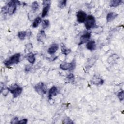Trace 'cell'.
Masks as SVG:
<instances>
[{
  "instance_id": "obj_1",
  "label": "cell",
  "mask_w": 124,
  "mask_h": 124,
  "mask_svg": "<svg viewBox=\"0 0 124 124\" xmlns=\"http://www.w3.org/2000/svg\"><path fill=\"white\" fill-rule=\"evenodd\" d=\"M8 89L11 94H13L14 98H16L20 96L22 91V88L17 84L12 85L8 88Z\"/></svg>"
},
{
  "instance_id": "obj_2",
  "label": "cell",
  "mask_w": 124,
  "mask_h": 124,
  "mask_svg": "<svg viewBox=\"0 0 124 124\" xmlns=\"http://www.w3.org/2000/svg\"><path fill=\"white\" fill-rule=\"evenodd\" d=\"M20 57V53H16L10 57L8 60L5 62V64L6 66H9L18 63Z\"/></svg>"
},
{
  "instance_id": "obj_3",
  "label": "cell",
  "mask_w": 124,
  "mask_h": 124,
  "mask_svg": "<svg viewBox=\"0 0 124 124\" xmlns=\"http://www.w3.org/2000/svg\"><path fill=\"white\" fill-rule=\"evenodd\" d=\"M85 22V26L87 30H90L95 26L96 21L94 17L92 15H89L87 17Z\"/></svg>"
},
{
  "instance_id": "obj_4",
  "label": "cell",
  "mask_w": 124,
  "mask_h": 124,
  "mask_svg": "<svg viewBox=\"0 0 124 124\" xmlns=\"http://www.w3.org/2000/svg\"><path fill=\"white\" fill-rule=\"evenodd\" d=\"M35 89L39 95H44L47 93V87L43 83H39L35 86Z\"/></svg>"
},
{
  "instance_id": "obj_5",
  "label": "cell",
  "mask_w": 124,
  "mask_h": 124,
  "mask_svg": "<svg viewBox=\"0 0 124 124\" xmlns=\"http://www.w3.org/2000/svg\"><path fill=\"white\" fill-rule=\"evenodd\" d=\"M76 66V63L75 61H73L71 63L64 62L60 64V68L63 70H72L74 69Z\"/></svg>"
},
{
  "instance_id": "obj_6",
  "label": "cell",
  "mask_w": 124,
  "mask_h": 124,
  "mask_svg": "<svg viewBox=\"0 0 124 124\" xmlns=\"http://www.w3.org/2000/svg\"><path fill=\"white\" fill-rule=\"evenodd\" d=\"M18 1H10L8 4L7 7V12L10 15H12L14 14L16 11L17 9V3H18Z\"/></svg>"
},
{
  "instance_id": "obj_7",
  "label": "cell",
  "mask_w": 124,
  "mask_h": 124,
  "mask_svg": "<svg viewBox=\"0 0 124 124\" xmlns=\"http://www.w3.org/2000/svg\"><path fill=\"white\" fill-rule=\"evenodd\" d=\"M43 5H44V7H43V9L42 10V17L44 18L47 15V14L48 13V11L50 8L51 1H43Z\"/></svg>"
},
{
  "instance_id": "obj_8",
  "label": "cell",
  "mask_w": 124,
  "mask_h": 124,
  "mask_svg": "<svg viewBox=\"0 0 124 124\" xmlns=\"http://www.w3.org/2000/svg\"><path fill=\"white\" fill-rule=\"evenodd\" d=\"M87 18V14L84 11L80 10L78 11L77 14V21L80 23H83L85 21Z\"/></svg>"
},
{
  "instance_id": "obj_9",
  "label": "cell",
  "mask_w": 124,
  "mask_h": 124,
  "mask_svg": "<svg viewBox=\"0 0 124 124\" xmlns=\"http://www.w3.org/2000/svg\"><path fill=\"white\" fill-rule=\"evenodd\" d=\"M90 37H91V33L90 32H86V33H84L81 37L80 45L89 42Z\"/></svg>"
},
{
  "instance_id": "obj_10",
  "label": "cell",
  "mask_w": 124,
  "mask_h": 124,
  "mask_svg": "<svg viewBox=\"0 0 124 124\" xmlns=\"http://www.w3.org/2000/svg\"><path fill=\"white\" fill-rule=\"evenodd\" d=\"M58 94V90L55 86H52L49 90V98L51 99L53 96H56Z\"/></svg>"
},
{
  "instance_id": "obj_11",
  "label": "cell",
  "mask_w": 124,
  "mask_h": 124,
  "mask_svg": "<svg viewBox=\"0 0 124 124\" xmlns=\"http://www.w3.org/2000/svg\"><path fill=\"white\" fill-rule=\"evenodd\" d=\"M59 49V46L57 44H52L49 48L48 52L50 54H52L55 53Z\"/></svg>"
},
{
  "instance_id": "obj_12",
  "label": "cell",
  "mask_w": 124,
  "mask_h": 124,
  "mask_svg": "<svg viewBox=\"0 0 124 124\" xmlns=\"http://www.w3.org/2000/svg\"><path fill=\"white\" fill-rule=\"evenodd\" d=\"M46 37L45 32L43 30H41L37 35V40L39 42H42Z\"/></svg>"
},
{
  "instance_id": "obj_13",
  "label": "cell",
  "mask_w": 124,
  "mask_h": 124,
  "mask_svg": "<svg viewBox=\"0 0 124 124\" xmlns=\"http://www.w3.org/2000/svg\"><path fill=\"white\" fill-rule=\"evenodd\" d=\"M117 16V14L115 12H110L107 16V20L108 22H110L114 20Z\"/></svg>"
},
{
  "instance_id": "obj_14",
  "label": "cell",
  "mask_w": 124,
  "mask_h": 124,
  "mask_svg": "<svg viewBox=\"0 0 124 124\" xmlns=\"http://www.w3.org/2000/svg\"><path fill=\"white\" fill-rule=\"evenodd\" d=\"M96 43L94 41H90L88 42L87 45H86V48L88 50L90 51H93L94 50L96 49Z\"/></svg>"
},
{
  "instance_id": "obj_15",
  "label": "cell",
  "mask_w": 124,
  "mask_h": 124,
  "mask_svg": "<svg viewBox=\"0 0 124 124\" xmlns=\"http://www.w3.org/2000/svg\"><path fill=\"white\" fill-rule=\"evenodd\" d=\"M92 83L96 85H102L104 83V81L99 78L97 77H94L93 78V81H92Z\"/></svg>"
},
{
  "instance_id": "obj_16",
  "label": "cell",
  "mask_w": 124,
  "mask_h": 124,
  "mask_svg": "<svg viewBox=\"0 0 124 124\" xmlns=\"http://www.w3.org/2000/svg\"><path fill=\"white\" fill-rule=\"evenodd\" d=\"M122 1L121 0H114L111 1L110 3V7H117L122 3Z\"/></svg>"
},
{
  "instance_id": "obj_17",
  "label": "cell",
  "mask_w": 124,
  "mask_h": 124,
  "mask_svg": "<svg viewBox=\"0 0 124 124\" xmlns=\"http://www.w3.org/2000/svg\"><path fill=\"white\" fill-rule=\"evenodd\" d=\"M61 51L62 53H63L65 55H67L71 52V50L67 48L65 46H64V45L63 44L62 45V47H61Z\"/></svg>"
},
{
  "instance_id": "obj_18",
  "label": "cell",
  "mask_w": 124,
  "mask_h": 124,
  "mask_svg": "<svg viewBox=\"0 0 124 124\" xmlns=\"http://www.w3.org/2000/svg\"><path fill=\"white\" fill-rule=\"evenodd\" d=\"M27 59L28 61L31 64H33L34 62L36 61V58H35V54H33L32 53L29 54L28 55V57H27Z\"/></svg>"
},
{
  "instance_id": "obj_19",
  "label": "cell",
  "mask_w": 124,
  "mask_h": 124,
  "mask_svg": "<svg viewBox=\"0 0 124 124\" xmlns=\"http://www.w3.org/2000/svg\"><path fill=\"white\" fill-rule=\"evenodd\" d=\"M42 20H41V18L38 17H37L35 20H34V21H33V23H32V27L33 28H36L39 25V24L41 23V22Z\"/></svg>"
},
{
  "instance_id": "obj_20",
  "label": "cell",
  "mask_w": 124,
  "mask_h": 124,
  "mask_svg": "<svg viewBox=\"0 0 124 124\" xmlns=\"http://www.w3.org/2000/svg\"><path fill=\"white\" fill-rule=\"evenodd\" d=\"M27 35V32L25 31H21L18 33V37L20 40H24Z\"/></svg>"
},
{
  "instance_id": "obj_21",
  "label": "cell",
  "mask_w": 124,
  "mask_h": 124,
  "mask_svg": "<svg viewBox=\"0 0 124 124\" xmlns=\"http://www.w3.org/2000/svg\"><path fill=\"white\" fill-rule=\"evenodd\" d=\"M39 8V4L37 2H33L32 5V9L33 12H36V11Z\"/></svg>"
},
{
  "instance_id": "obj_22",
  "label": "cell",
  "mask_w": 124,
  "mask_h": 124,
  "mask_svg": "<svg viewBox=\"0 0 124 124\" xmlns=\"http://www.w3.org/2000/svg\"><path fill=\"white\" fill-rule=\"evenodd\" d=\"M42 27L44 29L47 28L50 25V21L48 20H44L42 22Z\"/></svg>"
},
{
  "instance_id": "obj_23",
  "label": "cell",
  "mask_w": 124,
  "mask_h": 124,
  "mask_svg": "<svg viewBox=\"0 0 124 124\" xmlns=\"http://www.w3.org/2000/svg\"><path fill=\"white\" fill-rule=\"evenodd\" d=\"M66 78L69 82H74V75L73 74H69L66 77Z\"/></svg>"
},
{
  "instance_id": "obj_24",
  "label": "cell",
  "mask_w": 124,
  "mask_h": 124,
  "mask_svg": "<svg viewBox=\"0 0 124 124\" xmlns=\"http://www.w3.org/2000/svg\"><path fill=\"white\" fill-rule=\"evenodd\" d=\"M117 96L118 97L119 99H120V100L121 101H123L124 99V92L123 90L122 91H120V92L118 93V95H117Z\"/></svg>"
},
{
  "instance_id": "obj_25",
  "label": "cell",
  "mask_w": 124,
  "mask_h": 124,
  "mask_svg": "<svg viewBox=\"0 0 124 124\" xmlns=\"http://www.w3.org/2000/svg\"><path fill=\"white\" fill-rule=\"evenodd\" d=\"M66 4V1H65V0H64V1H61L59 2L58 7H60V8H63L65 6Z\"/></svg>"
},
{
  "instance_id": "obj_26",
  "label": "cell",
  "mask_w": 124,
  "mask_h": 124,
  "mask_svg": "<svg viewBox=\"0 0 124 124\" xmlns=\"http://www.w3.org/2000/svg\"><path fill=\"white\" fill-rule=\"evenodd\" d=\"M63 123H64V124H73V122H72V120H71L70 118H66L65 120H64Z\"/></svg>"
},
{
  "instance_id": "obj_27",
  "label": "cell",
  "mask_w": 124,
  "mask_h": 124,
  "mask_svg": "<svg viewBox=\"0 0 124 124\" xmlns=\"http://www.w3.org/2000/svg\"><path fill=\"white\" fill-rule=\"evenodd\" d=\"M19 121V120H18V118L17 117H15V118H14L12 120V121H11V123H12V124H18Z\"/></svg>"
},
{
  "instance_id": "obj_28",
  "label": "cell",
  "mask_w": 124,
  "mask_h": 124,
  "mask_svg": "<svg viewBox=\"0 0 124 124\" xmlns=\"http://www.w3.org/2000/svg\"><path fill=\"white\" fill-rule=\"evenodd\" d=\"M27 123V120L26 119H22L20 121H19L18 124H26Z\"/></svg>"
},
{
  "instance_id": "obj_29",
  "label": "cell",
  "mask_w": 124,
  "mask_h": 124,
  "mask_svg": "<svg viewBox=\"0 0 124 124\" xmlns=\"http://www.w3.org/2000/svg\"><path fill=\"white\" fill-rule=\"evenodd\" d=\"M26 48L27 49V50H30L32 48V44H28L26 46Z\"/></svg>"
},
{
  "instance_id": "obj_30",
  "label": "cell",
  "mask_w": 124,
  "mask_h": 124,
  "mask_svg": "<svg viewBox=\"0 0 124 124\" xmlns=\"http://www.w3.org/2000/svg\"><path fill=\"white\" fill-rule=\"evenodd\" d=\"M31 65H26V67H25V71L28 72V71H29L31 70Z\"/></svg>"
}]
</instances>
